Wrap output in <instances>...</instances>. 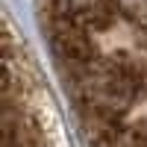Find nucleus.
<instances>
[{"instance_id":"obj_1","label":"nucleus","mask_w":147,"mask_h":147,"mask_svg":"<svg viewBox=\"0 0 147 147\" xmlns=\"http://www.w3.org/2000/svg\"><path fill=\"white\" fill-rule=\"evenodd\" d=\"M38 18L91 147H147V0H41Z\"/></svg>"}]
</instances>
